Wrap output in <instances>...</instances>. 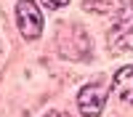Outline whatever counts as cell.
<instances>
[{"label": "cell", "instance_id": "obj_1", "mask_svg": "<svg viewBox=\"0 0 133 117\" xmlns=\"http://www.w3.org/2000/svg\"><path fill=\"white\" fill-rule=\"evenodd\" d=\"M88 51H91V40H88L85 29L80 24H61L59 29V53L64 59H85Z\"/></svg>", "mask_w": 133, "mask_h": 117}, {"label": "cell", "instance_id": "obj_2", "mask_svg": "<svg viewBox=\"0 0 133 117\" xmlns=\"http://www.w3.org/2000/svg\"><path fill=\"white\" fill-rule=\"evenodd\" d=\"M107 85L101 80L96 82H88L85 88L77 93V109H80L83 117H98L104 112V104H107Z\"/></svg>", "mask_w": 133, "mask_h": 117}, {"label": "cell", "instance_id": "obj_3", "mask_svg": "<svg viewBox=\"0 0 133 117\" xmlns=\"http://www.w3.org/2000/svg\"><path fill=\"white\" fill-rule=\"evenodd\" d=\"M16 27L27 40H37L43 35V13L32 0H19V5H16Z\"/></svg>", "mask_w": 133, "mask_h": 117}, {"label": "cell", "instance_id": "obj_4", "mask_svg": "<svg viewBox=\"0 0 133 117\" xmlns=\"http://www.w3.org/2000/svg\"><path fill=\"white\" fill-rule=\"evenodd\" d=\"M109 48L117 51V53H125V51H133V21H125V19H117V24L109 29Z\"/></svg>", "mask_w": 133, "mask_h": 117}, {"label": "cell", "instance_id": "obj_5", "mask_svg": "<svg viewBox=\"0 0 133 117\" xmlns=\"http://www.w3.org/2000/svg\"><path fill=\"white\" fill-rule=\"evenodd\" d=\"M115 93L123 99L128 106H133V64H128V67H123V69H117V74H115Z\"/></svg>", "mask_w": 133, "mask_h": 117}, {"label": "cell", "instance_id": "obj_6", "mask_svg": "<svg viewBox=\"0 0 133 117\" xmlns=\"http://www.w3.org/2000/svg\"><path fill=\"white\" fill-rule=\"evenodd\" d=\"M88 11H98V13H107V11H117L120 0H85Z\"/></svg>", "mask_w": 133, "mask_h": 117}, {"label": "cell", "instance_id": "obj_7", "mask_svg": "<svg viewBox=\"0 0 133 117\" xmlns=\"http://www.w3.org/2000/svg\"><path fill=\"white\" fill-rule=\"evenodd\" d=\"M117 19L133 21V0H120V8H117Z\"/></svg>", "mask_w": 133, "mask_h": 117}, {"label": "cell", "instance_id": "obj_8", "mask_svg": "<svg viewBox=\"0 0 133 117\" xmlns=\"http://www.w3.org/2000/svg\"><path fill=\"white\" fill-rule=\"evenodd\" d=\"M69 0H43V5L45 8H51V11H56V8H64Z\"/></svg>", "mask_w": 133, "mask_h": 117}, {"label": "cell", "instance_id": "obj_9", "mask_svg": "<svg viewBox=\"0 0 133 117\" xmlns=\"http://www.w3.org/2000/svg\"><path fill=\"white\" fill-rule=\"evenodd\" d=\"M45 117H69V114H66V112H48Z\"/></svg>", "mask_w": 133, "mask_h": 117}]
</instances>
